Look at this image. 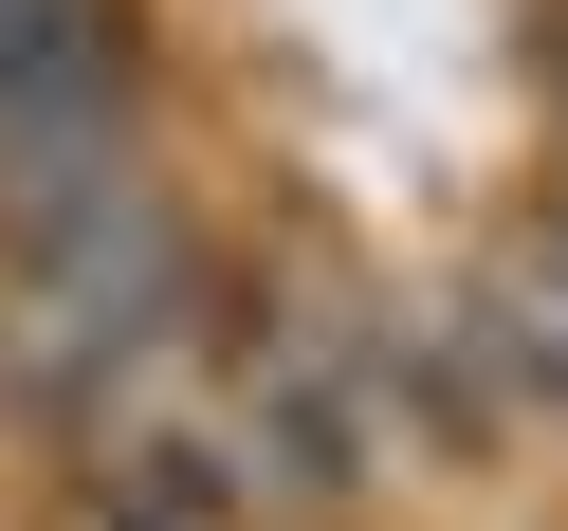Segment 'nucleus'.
Instances as JSON below:
<instances>
[{
	"instance_id": "1",
	"label": "nucleus",
	"mask_w": 568,
	"mask_h": 531,
	"mask_svg": "<svg viewBox=\"0 0 568 531\" xmlns=\"http://www.w3.org/2000/svg\"><path fill=\"white\" fill-rule=\"evenodd\" d=\"M129 165V0H0V221Z\"/></svg>"
},
{
	"instance_id": "2",
	"label": "nucleus",
	"mask_w": 568,
	"mask_h": 531,
	"mask_svg": "<svg viewBox=\"0 0 568 531\" xmlns=\"http://www.w3.org/2000/svg\"><path fill=\"white\" fill-rule=\"evenodd\" d=\"M440 367L477 385V421H568V202L477 257V294L440 312Z\"/></svg>"
}]
</instances>
